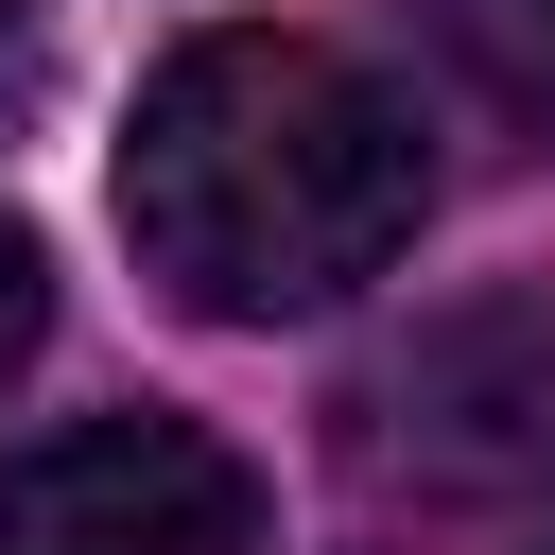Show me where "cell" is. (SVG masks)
I'll use <instances>...</instances> for the list:
<instances>
[{"label": "cell", "instance_id": "obj_1", "mask_svg": "<svg viewBox=\"0 0 555 555\" xmlns=\"http://www.w3.org/2000/svg\"><path fill=\"white\" fill-rule=\"evenodd\" d=\"M434 225V139L416 104L295 35V17H208L156 52L121 121V243L173 312L208 330H312L364 278H399Z\"/></svg>", "mask_w": 555, "mask_h": 555}, {"label": "cell", "instance_id": "obj_2", "mask_svg": "<svg viewBox=\"0 0 555 555\" xmlns=\"http://www.w3.org/2000/svg\"><path fill=\"white\" fill-rule=\"evenodd\" d=\"M260 468L191 416H69L0 451V555H243Z\"/></svg>", "mask_w": 555, "mask_h": 555}, {"label": "cell", "instance_id": "obj_3", "mask_svg": "<svg viewBox=\"0 0 555 555\" xmlns=\"http://www.w3.org/2000/svg\"><path fill=\"white\" fill-rule=\"evenodd\" d=\"M35 330H52V260H35V225L0 208V382L35 364Z\"/></svg>", "mask_w": 555, "mask_h": 555}, {"label": "cell", "instance_id": "obj_4", "mask_svg": "<svg viewBox=\"0 0 555 555\" xmlns=\"http://www.w3.org/2000/svg\"><path fill=\"white\" fill-rule=\"evenodd\" d=\"M35 87V0H0V104Z\"/></svg>", "mask_w": 555, "mask_h": 555}, {"label": "cell", "instance_id": "obj_5", "mask_svg": "<svg viewBox=\"0 0 555 555\" xmlns=\"http://www.w3.org/2000/svg\"><path fill=\"white\" fill-rule=\"evenodd\" d=\"M520 17H538V52H555V0H520Z\"/></svg>", "mask_w": 555, "mask_h": 555}]
</instances>
